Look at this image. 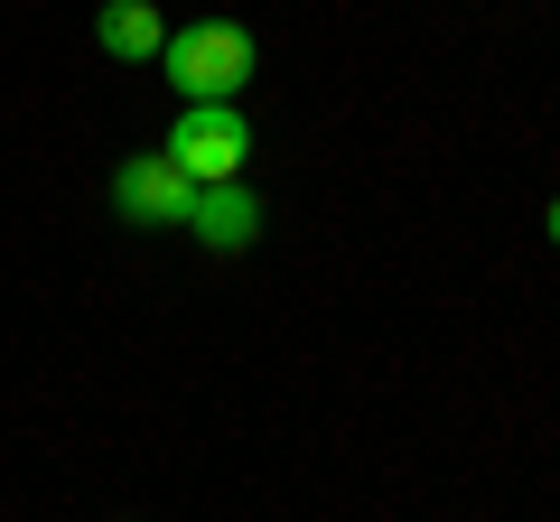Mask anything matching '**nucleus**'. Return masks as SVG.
Here are the masks:
<instances>
[{
    "label": "nucleus",
    "instance_id": "423d86ee",
    "mask_svg": "<svg viewBox=\"0 0 560 522\" xmlns=\"http://www.w3.org/2000/svg\"><path fill=\"white\" fill-rule=\"evenodd\" d=\"M541 234H551V252H560V197H551V205H541Z\"/></svg>",
    "mask_w": 560,
    "mask_h": 522
},
{
    "label": "nucleus",
    "instance_id": "f03ea898",
    "mask_svg": "<svg viewBox=\"0 0 560 522\" xmlns=\"http://www.w3.org/2000/svg\"><path fill=\"white\" fill-rule=\"evenodd\" d=\"M168 159H178L197 187L243 178V159H253V121H243V103H187L178 131H168Z\"/></svg>",
    "mask_w": 560,
    "mask_h": 522
},
{
    "label": "nucleus",
    "instance_id": "39448f33",
    "mask_svg": "<svg viewBox=\"0 0 560 522\" xmlns=\"http://www.w3.org/2000/svg\"><path fill=\"white\" fill-rule=\"evenodd\" d=\"M160 38H168V20L150 10V0H103V10H94V47H103V57H121V66L160 57Z\"/></svg>",
    "mask_w": 560,
    "mask_h": 522
},
{
    "label": "nucleus",
    "instance_id": "20e7f679",
    "mask_svg": "<svg viewBox=\"0 0 560 522\" xmlns=\"http://www.w3.org/2000/svg\"><path fill=\"white\" fill-rule=\"evenodd\" d=\"M187 234H197L206 252H253V242H261V205H253V187H243V178L197 187V205H187Z\"/></svg>",
    "mask_w": 560,
    "mask_h": 522
},
{
    "label": "nucleus",
    "instance_id": "7ed1b4c3",
    "mask_svg": "<svg viewBox=\"0 0 560 522\" xmlns=\"http://www.w3.org/2000/svg\"><path fill=\"white\" fill-rule=\"evenodd\" d=\"M187 205H197V178H187L168 150H140V159L113 168V215L140 224V234H160V224H187Z\"/></svg>",
    "mask_w": 560,
    "mask_h": 522
},
{
    "label": "nucleus",
    "instance_id": "f257e3e1",
    "mask_svg": "<svg viewBox=\"0 0 560 522\" xmlns=\"http://www.w3.org/2000/svg\"><path fill=\"white\" fill-rule=\"evenodd\" d=\"M160 66H168V84H178L187 103H243L261 47H253V28H243V20H187V28H168V38H160Z\"/></svg>",
    "mask_w": 560,
    "mask_h": 522
}]
</instances>
